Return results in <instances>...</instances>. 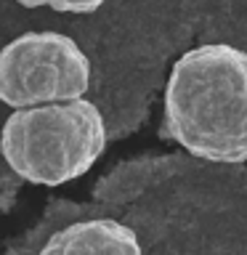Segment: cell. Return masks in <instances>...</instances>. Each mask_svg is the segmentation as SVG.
Returning <instances> with one entry per match:
<instances>
[{
  "label": "cell",
  "mask_w": 247,
  "mask_h": 255,
  "mask_svg": "<svg viewBox=\"0 0 247 255\" xmlns=\"http://www.w3.org/2000/svg\"><path fill=\"white\" fill-rule=\"evenodd\" d=\"M165 133L207 162H245L247 53L226 43L183 53L165 85Z\"/></svg>",
  "instance_id": "6da1fadb"
},
{
  "label": "cell",
  "mask_w": 247,
  "mask_h": 255,
  "mask_svg": "<svg viewBox=\"0 0 247 255\" xmlns=\"http://www.w3.org/2000/svg\"><path fill=\"white\" fill-rule=\"evenodd\" d=\"M104 149L107 123L85 96L13 109L0 130V154L8 167L37 186H61L85 175Z\"/></svg>",
  "instance_id": "7a4b0ae2"
},
{
  "label": "cell",
  "mask_w": 247,
  "mask_h": 255,
  "mask_svg": "<svg viewBox=\"0 0 247 255\" xmlns=\"http://www.w3.org/2000/svg\"><path fill=\"white\" fill-rule=\"evenodd\" d=\"M91 61L61 32H24L0 51V101L11 109L83 99Z\"/></svg>",
  "instance_id": "3957f363"
},
{
  "label": "cell",
  "mask_w": 247,
  "mask_h": 255,
  "mask_svg": "<svg viewBox=\"0 0 247 255\" xmlns=\"http://www.w3.org/2000/svg\"><path fill=\"white\" fill-rule=\"evenodd\" d=\"M40 255H141L133 229L112 218L77 221L43 245Z\"/></svg>",
  "instance_id": "277c9868"
},
{
  "label": "cell",
  "mask_w": 247,
  "mask_h": 255,
  "mask_svg": "<svg viewBox=\"0 0 247 255\" xmlns=\"http://www.w3.org/2000/svg\"><path fill=\"white\" fill-rule=\"evenodd\" d=\"M107 3V0H45V5H51L59 13H93Z\"/></svg>",
  "instance_id": "5b68a950"
},
{
  "label": "cell",
  "mask_w": 247,
  "mask_h": 255,
  "mask_svg": "<svg viewBox=\"0 0 247 255\" xmlns=\"http://www.w3.org/2000/svg\"><path fill=\"white\" fill-rule=\"evenodd\" d=\"M21 8H40V5H45V0H16Z\"/></svg>",
  "instance_id": "8992f818"
}]
</instances>
